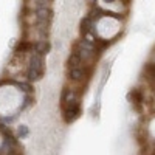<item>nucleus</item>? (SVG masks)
Returning a JSON list of instances; mask_svg holds the SVG:
<instances>
[{
  "label": "nucleus",
  "instance_id": "nucleus-14",
  "mask_svg": "<svg viewBox=\"0 0 155 155\" xmlns=\"http://www.w3.org/2000/svg\"><path fill=\"white\" fill-rule=\"evenodd\" d=\"M87 3H90V6H96L98 0H87Z\"/></svg>",
  "mask_w": 155,
  "mask_h": 155
},
{
  "label": "nucleus",
  "instance_id": "nucleus-16",
  "mask_svg": "<svg viewBox=\"0 0 155 155\" xmlns=\"http://www.w3.org/2000/svg\"><path fill=\"white\" fill-rule=\"evenodd\" d=\"M104 2H106V3H113L115 0H104Z\"/></svg>",
  "mask_w": 155,
  "mask_h": 155
},
{
  "label": "nucleus",
  "instance_id": "nucleus-15",
  "mask_svg": "<svg viewBox=\"0 0 155 155\" xmlns=\"http://www.w3.org/2000/svg\"><path fill=\"white\" fill-rule=\"evenodd\" d=\"M121 2H123L124 5H129V3H130V0H121Z\"/></svg>",
  "mask_w": 155,
  "mask_h": 155
},
{
  "label": "nucleus",
  "instance_id": "nucleus-13",
  "mask_svg": "<svg viewBox=\"0 0 155 155\" xmlns=\"http://www.w3.org/2000/svg\"><path fill=\"white\" fill-rule=\"evenodd\" d=\"M23 102H25V104H23V107H22V109H25V107H30V106L33 104V98H31L30 95H27V96H25V101H23Z\"/></svg>",
  "mask_w": 155,
  "mask_h": 155
},
{
  "label": "nucleus",
  "instance_id": "nucleus-7",
  "mask_svg": "<svg viewBox=\"0 0 155 155\" xmlns=\"http://www.w3.org/2000/svg\"><path fill=\"white\" fill-rule=\"evenodd\" d=\"M67 76H68V79H70V81H73V82H79V81H82V78L85 76V70H84L82 67L68 68Z\"/></svg>",
  "mask_w": 155,
  "mask_h": 155
},
{
  "label": "nucleus",
  "instance_id": "nucleus-12",
  "mask_svg": "<svg viewBox=\"0 0 155 155\" xmlns=\"http://www.w3.org/2000/svg\"><path fill=\"white\" fill-rule=\"evenodd\" d=\"M17 135H19L20 138L27 137V135H28V127H27V126H20V127H19V132H17Z\"/></svg>",
  "mask_w": 155,
  "mask_h": 155
},
{
  "label": "nucleus",
  "instance_id": "nucleus-4",
  "mask_svg": "<svg viewBox=\"0 0 155 155\" xmlns=\"http://www.w3.org/2000/svg\"><path fill=\"white\" fill-rule=\"evenodd\" d=\"M127 99L132 102V106L135 107V109H141V106H143V101H144V95H143V92H141L140 88H132L130 92L127 93Z\"/></svg>",
  "mask_w": 155,
  "mask_h": 155
},
{
  "label": "nucleus",
  "instance_id": "nucleus-1",
  "mask_svg": "<svg viewBox=\"0 0 155 155\" xmlns=\"http://www.w3.org/2000/svg\"><path fill=\"white\" fill-rule=\"evenodd\" d=\"M45 74V61L44 56L33 53L31 59H30V65H28V71H27V78L28 81H41Z\"/></svg>",
  "mask_w": 155,
  "mask_h": 155
},
{
  "label": "nucleus",
  "instance_id": "nucleus-3",
  "mask_svg": "<svg viewBox=\"0 0 155 155\" xmlns=\"http://www.w3.org/2000/svg\"><path fill=\"white\" fill-rule=\"evenodd\" d=\"M36 16H37V23L41 25L42 28H47L48 22L51 20V17H53V11H51L47 5L45 6H39L36 9Z\"/></svg>",
  "mask_w": 155,
  "mask_h": 155
},
{
  "label": "nucleus",
  "instance_id": "nucleus-8",
  "mask_svg": "<svg viewBox=\"0 0 155 155\" xmlns=\"http://www.w3.org/2000/svg\"><path fill=\"white\" fill-rule=\"evenodd\" d=\"M144 74L150 84H155V64H152V62L144 64Z\"/></svg>",
  "mask_w": 155,
  "mask_h": 155
},
{
  "label": "nucleus",
  "instance_id": "nucleus-2",
  "mask_svg": "<svg viewBox=\"0 0 155 155\" xmlns=\"http://www.w3.org/2000/svg\"><path fill=\"white\" fill-rule=\"evenodd\" d=\"M61 107H62V113H64V121L67 124L74 123L81 116V102L76 95L70 101H67L65 104H62Z\"/></svg>",
  "mask_w": 155,
  "mask_h": 155
},
{
  "label": "nucleus",
  "instance_id": "nucleus-9",
  "mask_svg": "<svg viewBox=\"0 0 155 155\" xmlns=\"http://www.w3.org/2000/svg\"><path fill=\"white\" fill-rule=\"evenodd\" d=\"M93 20L90 19L88 16H85L82 20H81V34L82 36H85V34H88L90 31H92V28H93Z\"/></svg>",
  "mask_w": 155,
  "mask_h": 155
},
{
  "label": "nucleus",
  "instance_id": "nucleus-6",
  "mask_svg": "<svg viewBox=\"0 0 155 155\" xmlns=\"http://www.w3.org/2000/svg\"><path fill=\"white\" fill-rule=\"evenodd\" d=\"M67 65H68V68H74V67L82 65V58H81L79 51H78L76 48H73V51L70 53V56L67 59Z\"/></svg>",
  "mask_w": 155,
  "mask_h": 155
},
{
  "label": "nucleus",
  "instance_id": "nucleus-5",
  "mask_svg": "<svg viewBox=\"0 0 155 155\" xmlns=\"http://www.w3.org/2000/svg\"><path fill=\"white\" fill-rule=\"evenodd\" d=\"M33 50H34V53L37 54H41V56H45L50 53V42L45 41V39H42V41H37L33 44Z\"/></svg>",
  "mask_w": 155,
  "mask_h": 155
},
{
  "label": "nucleus",
  "instance_id": "nucleus-11",
  "mask_svg": "<svg viewBox=\"0 0 155 155\" xmlns=\"http://www.w3.org/2000/svg\"><path fill=\"white\" fill-rule=\"evenodd\" d=\"M14 84H16V85H17V87L22 90L23 93H27V95L33 93V90H34L30 81H22V82H20V81H14Z\"/></svg>",
  "mask_w": 155,
  "mask_h": 155
},
{
  "label": "nucleus",
  "instance_id": "nucleus-10",
  "mask_svg": "<svg viewBox=\"0 0 155 155\" xmlns=\"http://www.w3.org/2000/svg\"><path fill=\"white\" fill-rule=\"evenodd\" d=\"M30 50H33V42L30 41H20L16 47V53H28Z\"/></svg>",
  "mask_w": 155,
  "mask_h": 155
}]
</instances>
